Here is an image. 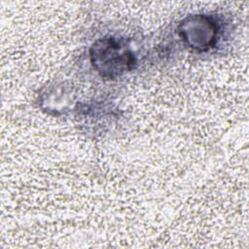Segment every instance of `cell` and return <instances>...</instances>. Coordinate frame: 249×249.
<instances>
[{"mask_svg":"<svg viewBox=\"0 0 249 249\" xmlns=\"http://www.w3.org/2000/svg\"><path fill=\"white\" fill-rule=\"evenodd\" d=\"M124 39L107 37L96 41L90 48L92 66L101 76L114 78L133 68L134 53Z\"/></svg>","mask_w":249,"mask_h":249,"instance_id":"cell-1","label":"cell"},{"mask_svg":"<svg viewBox=\"0 0 249 249\" xmlns=\"http://www.w3.org/2000/svg\"><path fill=\"white\" fill-rule=\"evenodd\" d=\"M178 33L186 46L195 51L205 52L216 46L220 26L212 17L196 15L181 21Z\"/></svg>","mask_w":249,"mask_h":249,"instance_id":"cell-2","label":"cell"}]
</instances>
